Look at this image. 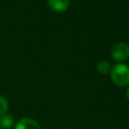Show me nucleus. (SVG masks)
I'll use <instances>...</instances> for the list:
<instances>
[{
    "mask_svg": "<svg viewBox=\"0 0 129 129\" xmlns=\"http://www.w3.org/2000/svg\"><path fill=\"white\" fill-rule=\"evenodd\" d=\"M111 79L113 83L119 87H125L129 85V67L125 63L115 64L111 71Z\"/></svg>",
    "mask_w": 129,
    "mask_h": 129,
    "instance_id": "1",
    "label": "nucleus"
},
{
    "mask_svg": "<svg viewBox=\"0 0 129 129\" xmlns=\"http://www.w3.org/2000/svg\"><path fill=\"white\" fill-rule=\"evenodd\" d=\"M112 57L114 60L123 61L129 56V45L126 42H119L116 43L111 51Z\"/></svg>",
    "mask_w": 129,
    "mask_h": 129,
    "instance_id": "2",
    "label": "nucleus"
},
{
    "mask_svg": "<svg viewBox=\"0 0 129 129\" xmlns=\"http://www.w3.org/2000/svg\"><path fill=\"white\" fill-rule=\"evenodd\" d=\"M48 7L54 12H63L70 6V0H47Z\"/></svg>",
    "mask_w": 129,
    "mask_h": 129,
    "instance_id": "3",
    "label": "nucleus"
},
{
    "mask_svg": "<svg viewBox=\"0 0 129 129\" xmlns=\"http://www.w3.org/2000/svg\"><path fill=\"white\" fill-rule=\"evenodd\" d=\"M14 129H41V127L35 120L30 118H23L16 123Z\"/></svg>",
    "mask_w": 129,
    "mask_h": 129,
    "instance_id": "4",
    "label": "nucleus"
},
{
    "mask_svg": "<svg viewBox=\"0 0 129 129\" xmlns=\"http://www.w3.org/2000/svg\"><path fill=\"white\" fill-rule=\"evenodd\" d=\"M14 125V119L11 115L3 113L0 114V129H10Z\"/></svg>",
    "mask_w": 129,
    "mask_h": 129,
    "instance_id": "5",
    "label": "nucleus"
},
{
    "mask_svg": "<svg viewBox=\"0 0 129 129\" xmlns=\"http://www.w3.org/2000/svg\"><path fill=\"white\" fill-rule=\"evenodd\" d=\"M97 71L101 75H107L111 71V66L107 60H101L97 64Z\"/></svg>",
    "mask_w": 129,
    "mask_h": 129,
    "instance_id": "6",
    "label": "nucleus"
},
{
    "mask_svg": "<svg viewBox=\"0 0 129 129\" xmlns=\"http://www.w3.org/2000/svg\"><path fill=\"white\" fill-rule=\"evenodd\" d=\"M7 109H8V101L5 97L0 95V114L6 113Z\"/></svg>",
    "mask_w": 129,
    "mask_h": 129,
    "instance_id": "7",
    "label": "nucleus"
},
{
    "mask_svg": "<svg viewBox=\"0 0 129 129\" xmlns=\"http://www.w3.org/2000/svg\"><path fill=\"white\" fill-rule=\"evenodd\" d=\"M126 96H127V98H128V100H129V87H128V89H127V92H126Z\"/></svg>",
    "mask_w": 129,
    "mask_h": 129,
    "instance_id": "8",
    "label": "nucleus"
}]
</instances>
